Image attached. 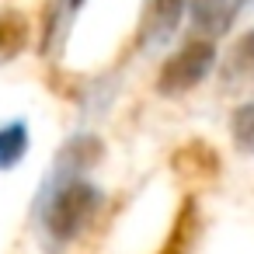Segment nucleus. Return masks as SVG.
<instances>
[{
  "instance_id": "nucleus-1",
  "label": "nucleus",
  "mask_w": 254,
  "mask_h": 254,
  "mask_svg": "<svg viewBox=\"0 0 254 254\" xmlns=\"http://www.w3.org/2000/svg\"><path fill=\"white\" fill-rule=\"evenodd\" d=\"M101 139L84 132L73 136L60 146L42 191H39V233L46 240V247H66L73 244L87 223L98 216L101 209V188L87 178L91 167L101 160Z\"/></svg>"
},
{
  "instance_id": "nucleus-2",
  "label": "nucleus",
  "mask_w": 254,
  "mask_h": 254,
  "mask_svg": "<svg viewBox=\"0 0 254 254\" xmlns=\"http://www.w3.org/2000/svg\"><path fill=\"white\" fill-rule=\"evenodd\" d=\"M216 66V42L212 39H198L191 35L188 42H181L157 70V91L164 98H181L188 91H195Z\"/></svg>"
},
{
  "instance_id": "nucleus-3",
  "label": "nucleus",
  "mask_w": 254,
  "mask_h": 254,
  "mask_svg": "<svg viewBox=\"0 0 254 254\" xmlns=\"http://www.w3.org/2000/svg\"><path fill=\"white\" fill-rule=\"evenodd\" d=\"M185 11H188V0H146L143 28H139L143 49H164L174 39Z\"/></svg>"
},
{
  "instance_id": "nucleus-4",
  "label": "nucleus",
  "mask_w": 254,
  "mask_h": 254,
  "mask_svg": "<svg viewBox=\"0 0 254 254\" xmlns=\"http://www.w3.org/2000/svg\"><path fill=\"white\" fill-rule=\"evenodd\" d=\"M219 84L230 94H251L254 91V28L237 35V42L226 49L219 63Z\"/></svg>"
},
{
  "instance_id": "nucleus-5",
  "label": "nucleus",
  "mask_w": 254,
  "mask_h": 254,
  "mask_svg": "<svg viewBox=\"0 0 254 254\" xmlns=\"http://www.w3.org/2000/svg\"><path fill=\"white\" fill-rule=\"evenodd\" d=\"M191 18V32L198 39H219L230 32L233 18H237V7H233V0H188V11Z\"/></svg>"
},
{
  "instance_id": "nucleus-6",
  "label": "nucleus",
  "mask_w": 254,
  "mask_h": 254,
  "mask_svg": "<svg viewBox=\"0 0 254 254\" xmlns=\"http://www.w3.org/2000/svg\"><path fill=\"white\" fill-rule=\"evenodd\" d=\"M28 39H32V25L21 11H11V7L0 11V66L14 63L28 49Z\"/></svg>"
},
{
  "instance_id": "nucleus-7",
  "label": "nucleus",
  "mask_w": 254,
  "mask_h": 254,
  "mask_svg": "<svg viewBox=\"0 0 254 254\" xmlns=\"http://www.w3.org/2000/svg\"><path fill=\"white\" fill-rule=\"evenodd\" d=\"M32 146V132L25 119H11L7 126H0V171H14Z\"/></svg>"
},
{
  "instance_id": "nucleus-8",
  "label": "nucleus",
  "mask_w": 254,
  "mask_h": 254,
  "mask_svg": "<svg viewBox=\"0 0 254 254\" xmlns=\"http://www.w3.org/2000/svg\"><path fill=\"white\" fill-rule=\"evenodd\" d=\"M230 136H233V143H237L240 153L254 157V101H244V105L233 112V119H230Z\"/></svg>"
},
{
  "instance_id": "nucleus-9",
  "label": "nucleus",
  "mask_w": 254,
  "mask_h": 254,
  "mask_svg": "<svg viewBox=\"0 0 254 254\" xmlns=\"http://www.w3.org/2000/svg\"><path fill=\"white\" fill-rule=\"evenodd\" d=\"M233 7H237V14H244V11H254V0H233Z\"/></svg>"
},
{
  "instance_id": "nucleus-10",
  "label": "nucleus",
  "mask_w": 254,
  "mask_h": 254,
  "mask_svg": "<svg viewBox=\"0 0 254 254\" xmlns=\"http://www.w3.org/2000/svg\"><path fill=\"white\" fill-rule=\"evenodd\" d=\"M80 4H84V0H70V11H77Z\"/></svg>"
}]
</instances>
